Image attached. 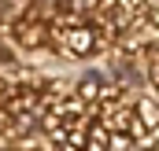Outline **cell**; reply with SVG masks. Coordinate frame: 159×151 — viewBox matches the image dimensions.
<instances>
[{
	"instance_id": "1",
	"label": "cell",
	"mask_w": 159,
	"mask_h": 151,
	"mask_svg": "<svg viewBox=\"0 0 159 151\" xmlns=\"http://www.w3.org/2000/svg\"><path fill=\"white\" fill-rule=\"evenodd\" d=\"M15 7H19V0H0V19H7Z\"/></svg>"
}]
</instances>
